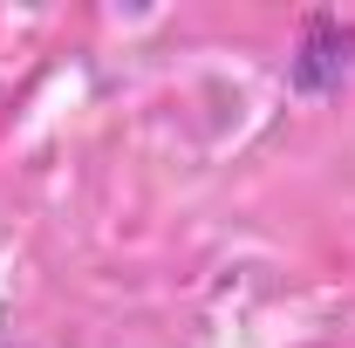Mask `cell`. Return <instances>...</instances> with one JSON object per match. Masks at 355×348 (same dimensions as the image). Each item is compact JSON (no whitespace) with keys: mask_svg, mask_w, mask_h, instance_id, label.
I'll list each match as a JSON object with an SVG mask.
<instances>
[{"mask_svg":"<svg viewBox=\"0 0 355 348\" xmlns=\"http://www.w3.org/2000/svg\"><path fill=\"white\" fill-rule=\"evenodd\" d=\"M349 76H355V28H342L335 14H314L287 62V82L301 96H321V89H342Z\"/></svg>","mask_w":355,"mask_h":348,"instance_id":"1","label":"cell"}]
</instances>
